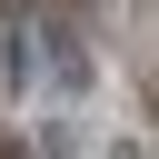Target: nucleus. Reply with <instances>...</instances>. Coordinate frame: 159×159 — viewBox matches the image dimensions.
Returning a JSON list of instances; mask_svg holds the SVG:
<instances>
[{"mask_svg": "<svg viewBox=\"0 0 159 159\" xmlns=\"http://www.w3.org/2000/svg\"><path fill=\"white\" fill-rule=\"evenodd\" d=\"M40 60H50V80H60L70 99H89V50H80L70 30H40Z\"/></svg>", "mask_w": 159, "mask_h": 159, "instance_id": "obj_1", "label": "nucleus"}]
</instances>
